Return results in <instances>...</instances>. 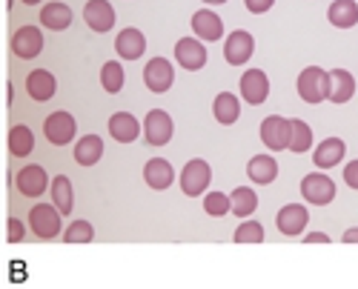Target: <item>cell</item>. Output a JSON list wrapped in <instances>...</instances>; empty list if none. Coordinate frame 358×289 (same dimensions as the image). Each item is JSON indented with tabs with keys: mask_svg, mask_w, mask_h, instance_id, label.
Masks as SVG:
<instances>
[{
	"mask_svg": "<svg viewBox=\"0 0 358 289\" xmlns=\"http://www.w3.org/2000/svg\"><path fill=\"white\" fill-rule=\"evenodd\" d=\"M213 114L221 126H232L238 118H241V103H238V98L232 92H221L213 103Z\"/></svg>",
	"mask_w": 358,
	"mask_h": 289,
	"instance_id": "28",
	"label": "cell"
},
{
	"mask_svg": "<svg viewBox=\"0 0 358 289\" xmlns=\"http://www.w3.org/2000/svg\"><path fill=\"white\" fill-rule=\"evenodd\" d=\"M23 6H38V3H43V0H20Z\"/></svg>",
	"mask_w": 358,
	"mask_h": 289,
	"instance_id": "43",
	"label": "cell"
},
{
	"mask_svg": "<svg viewBox=\"0 0 358 289\" xmlns=\"http://www.w3.org/2000/svg\"><path fill=\"white\" fill-rule=\"evenodd\" d=\"M344 184L350 189H358V161H352V163L344 166Z\"/></svg>",
	"mask_w": 358,
	"mask_h": 289,
	"instance_id": "37",
	"label": "cell"
},
{
	"mask_svg": "<svg viewBox=\"0 0 358 289\" xmlns=\"http://www.w3.org/2000/svg\"><path fill=\"white\" fill-rule=\"evenodd\" d=\"M83 20L86 26L92 29V32L103 35L109 32V29H115V6L106 3V0H86V6H83Z\"/></svg>",
	"mask_w": 358,
	"mask_h": 289,
	"instance_id": "13",
	"label": "cell"
},
{
	"mask_svg": "<svg viewBox=\"0 0 358 289\" xmlns=\"http://www.w3.org/2000/svg\"><path fill=\"white\" fill-rule=\"evenodd\" d=\"M109 135L117 143H132L141 135V124H138L135 114H129V112H115L109 118Z\"/></svg>",
	"mask_w": 358,
	"mask_h": 289,
	"instance_id": "20",
	"label": "cell"
},
{
	"mask_svg": "<svg viewBox=\"0 0 358 289\" xmlns=\"http://www.w3.org/2000/svg\"><path fill=\"white\" fill-rule=\"evenodd\" d=\"M344 152H347V143L341 138H327L321 140V147L313 152V163L318 169H333L344 161Z\"/></svg>",
	"mask_w": 358,
	"mask_h": 289,
	"instance_id": "19",
	"label": "cell"
},
{
	"mask_svg": "<svg viewBox=\"0 0 358 289\" xmlns=\"http://www.w3.org/2000/svg\"><path fill=\"white\" fill-rule=\"evenodd\" d=\"M327 20L336 29H352L358 23V3L355 0H333L327 9Z\"/></svg>",
	"mask_w": 358,
	"mask_h": 289,
	"instance_id": "27",
	"label": "cell"
},
{
	"mask_svg": "<svg viewBox=\"0 0 358 289\" xmlns=\"http://www.w3.org/2000/svg\"><path fill=\"white\" fill-rule=\"evenodd\" d=\"M92 238H95V226L89 221H72L69 229L64 232L66 244H92Z\"/></svg>",
	"mask_w": 358,
	"mask_h": 289,
	"instance_id": "33",
	"label": "cell"
},
{
	"mask_svg": "<svg viewBox=\"0 0 358 289\" xmlns=\"http://www.w3.org/2000/svg\"><path fill=\"white\" fill-rule=\"evenodd\" d=\"M101 86H103V92H109V95L121 92L124 89V66L117 61H106L103 69H101Z\"/></svg>",
	"mask_w": 358,
	"mask_h": 289,
	"instance_id": "32",
	"label": "cell"
},
{
	"mask_svg": "<svg viewBox=\"0 0 358 289\" xmlns=\"http://www.w3.org/2000/svg\"><path fill=\"white\" fill-rule=\"evenodd\" d=\"M301 195L313 207H327L336 200V184L318 169V172H310V175L301 178Z\"/></svg>",
	"mask_w": 358,
	"mask_h": 289,
	"instance_id": "3",
	"label": "cell"
},
{
	"mask_svg": "<svg viewBox=\"0 0 358 289\" xmlns=\"http://www.w3.org/2000/svg\"><path fill=\"white\" fill-rule=\"evenodd\" d=\"M115 52L124 57V61H138V57L146 52V38L143 32H138V29H121V35H117L115 40Z\"/></svg>",
	"mask_w": 358,
	"mask_h": 289,
	"instance_id": "21",
	"label": "cell"
},
{
	"mask_svg": "<svg viewBox=\"0 0 358 289\" xmlns=\"http://www.w3.org/2000/svg\"><path fill=\"white\" fill-rule=\"evenodd\" d=\"M298 98L304 103H321L330 98V72L321 69V66H307L301 75H298Z\"/></svg>",
	"mask_w": 358,
	"mask_h": 289,
	"instance_id": "1",
	"label": "cell"
},
{
	"mask_svg": "<svg viewBox=\"0 0 358 289\" xmlns=\"http://www.w3.org/2000/svg\"><path fill=\"white\" fill-rule=\"evenodd\" d=\"M6 92H9V95H6V101H9V103H12V101H15V86H12V83H9V86H6Z\"/></svg>",
	"mask_w": 358,
	"mask_h": 289,
	"instance_id": "42",
	"label": "cell"
},
{
	"mask_svg": "<svg viewBox=\"0 0 358 289\" xmlns=\"http://www.w3.org/2000/svg\"><path fill=\"white\" fill-rule=\"evenodd\" d=\"M172 83H175V69H172V64L166 61V57H152V61L143 66V86L152 95L169 92Z\"/></svg>",
	"mask_w": 358,
	"mask_h": 289,
	"instance_id": "6",
	"label": "cell"
},
{
	"mask_svg": "<svg viewBox=\"0 0 358 289\" xmlns=\"http://www.w3.org/2000/svg\"><path fill=\"white\" fill-rule=\"evenodd\" d=\"M43 135H46V140L52 143V147H66L69 140H75V135H78V124H75V118L69 112H52L49 118L43 121Z\"/></svg>",
	"mask_w": 358,
	"mask_h": 289,
	"instance_id": "5",
	"label": "cell"
},
{
	"mask_svg": "<svg viewBox=\"0 0 358 289\" xmlns=\"http://www.w3.org/2000/svg\"><path fill=\"white\" fill-rule=\"evenodd\" d=\"M304 241H307V244H330V235H324V232H313V235H307Z\"/></svg>",
	"mask_w": 358,
	"mask_h": 289,
	"instance_id": "39",
	"label": "cell"
},
{
	"mask_svg": "<svg viewBox=\"0 0 358 289\" xmlns=\"http://www.w3.org/2000/svg\"><path fill=\"white\" fill-rule=\"evenodd\" d=\"M41 49H43V32L38 26H20L12 35V52L20 61H32V57L41 54Z\"/></svg>",
	"mask_w": 358,
	"mask_h": 289,
	"instance_id": "12",
	"label": "cell"
},
{
	"mask_svg": "<svg viewBox=\"0 0 358 289\" xmlns=\"http://www.w3.org/2000/svg\"><path fill=\"white\" fill-rule=\"evenodd\" d=\"M29 229L41 238V241H52L64 232L61 229V212L55 209V204H35L29 209Z\"/></svg>",
	"mask_w": 358,
	"mask_h": 289,
	"instance_id": "2",
	"label": "cell"
},
{
	"mask_svg": "<svg viewBox=\"0 0 358 289\" xmlns=\"http://www.w3.org/2000/svg\"><path fill=\"white\" fill-rule=\"evenodd\" d=\"M341 241H344V244H358V226H352V229H347V232L341 235Z\"/></svg>",
	"mask_w": 358,
	"mask_h": 289,
	"instance_id": "40",
	"label": "cell"
},
{
	"mask_svg": "<svg viewBox=\"0 0 358 289\" xmlns=\"http://www.w3.org/2000/svg\"><path fill=\"white\" fill-rule=\"evenodd\" d=\"M201 3H206V6H221V3H227V0H201Z\"/></svg>",
	"mask_w": 358,
	"mask_h": 289,
	"instance_id": "41",
	"label": "cell"
},
{
	"mask_svg": "<svg viewBox=\"0 0 358 289\" xmlns=\"http://www.w3.org/2000/svg\"><path fill=\"white\" fill-rule=\"evenodd\" d=\"M141 132H143V138H146L149 147H166V143L172 140L175 124H172V118H169L164 109H152V112L146 114Z\"/></svg>",
	"mask_w": 358,
	"mask_h": 289,
	"instance_id": "7",
	"label": "cell"
},
{
	"mask_svg": "<svg viewBox=\"0 0 358 289\" xmlns=\"http://www.w3.org/2000/svg\"><path fill=\"white\" fill-rule=\"evenodd\" d=\"M241 95L250 106H261L266 98H270V77L261 69H247L241 75Z\"/></svg>",
	"mask_w": 358,
	"mask_h": 289,
	"instance_id": "15",
	"label": "cell"
},
{
	"mask_svg": "<svg viewBox=\"0 0 358 289\" xmlns=\"http://www.w3.org/2000/svg\"><path fill=\"white\" fill-rule=\"evenodd\" d=\"M6 229H9V244H20V241H23L26 226H23V221H20V218H9Z\"/></svg>",
	"mask_w": 358,
	"mask_h": 289,
	"instance_id": "36",
	"label": "cell"
},
{
	"mask_svg": "<svg viewBox=\"0 0 358 289\" xmlns=\"http://www.w3.org/2000/svg\"><path fill=\"white\" fill-rule=\"evenodd\" d=\"M203 209H206V215H213V218L227 215L229 212V195H224V192H206Z\"/></svg>",
	"mask_w": 358,
	"mask_h": 289,
	"instance_id": "35",
	"label": "cell"
},
{
	"mask_svg": "<svg viewBox=\"0 0 358 289\" xmlns=\"http://www.w3.org/2000/svg\"><path fill=\"white\" fill-rule=\"evenodd\" d=\"M49 192H52V204L61 215H69L75 209V189H72V181L66 175H57L49 181Z\"/></svg>",
	"mask_w": 358,
	"mask_h": 289,
	"instance_id": "24",
	"label": "cell"
},
{
	"mask_svg": "<svg viewBox=\"0 0 358 289\" xmlns=\"http://www.w3.org/2000/svg\"><path fill=\"white\" fill-rule=\"evenodd\" d=\"M15 184H17V192L23 198H41L49 189V175L41 163H29L15 175Z\"/></svg>",
	"mask_w": 358,
	"mask_h": 289,
	"instance_id": "11",
	"label": "cell"
},
{
	"mask_svg": "<svg viewBox=\"0 0 358 289\" xmlns=\"http://www.w3.org/2000/svg\"><path fill=\"white\" fill-rule=\"evenodd\" d=\"M55 89H57V83H55V75L46 72V69H32L26 77V92L32 95V101L38 103H46L55 98Z\"/></svg>",
	"mask_w": 358,
	"mask_h": 289,
	"instance_id": "17",
	"label": "cell"
},
{
	"mask_svg": "<svg viewBox=\"0 0 358 289\" xmlns=\"http://www.w3.org/2000/svg\"><path fill=\"white\" fill-rule=\"evenodd\" d=\"M192 32L201 43H215L224 38V20L213 9H198L192 15Z\"/></svg>",
	"mask_w": 358,
	"mask_h": 289,
	"instance_id": "14",
	"label": "cell"
},
{
	"mask_svg": "<svg viewBox=\"0 0 358 289\" xmlns=\"http://www.w3.org/2000/svg\"><path fill=\"white\" fill-rule=\"evenodd\" d=\"M261 140L270 152H284L289 147V121L281 114H266L261 121Z\"/></svg>",
	"mask_w": 358,
	"mask_h": 289,
	"instance_id": "9",
	"label": "cell"
},
{
	"mask_svg": "<svg viewBox=\"0 0 358 289\" xmlns=\"http://www.w3.org/2000/svg\"><path fill=\"white\" fill-rule=\"evenodd\" d=\"M247 175L258 186L273 184L278 178V161L273 155H252V161L247 163Z\"/></svg>",
	"mask_w": 358,
	"mask_h": 289,
	"instance_id": "22",
	"label": "cell"
},
{
	"mask_svg": "<svg viewBox=\"0 0 358 289\" xmlns=\"http://www.w3.org/2000/svg\"><path fill=\"white\" fill-rule=\"evenodd\" d=\"M175 61L187 72H198L206 66V61H210V49H206L198 38H181L175 43Z\"/></svg>",
	"mask_w": 358,
	"mask_h": 289,
	"instance_id": "8",
	"label": "cell"
},
{
	"mask_svg": "<svg viewBox=\"0 0 358 289\" xmlns=\"http://www.w3.org/2000/svg\"><path fill=\"white\" fill-rule=\"evenodd\" d=\"M287 149L295 155L313 149V129L307 121H289V147Z\"/></svg>",
	"mask_w": 358,
	"mask_h": 289,
	"instance_id": "31",
	"label": "cell"
},
{
	"mask_svg": "<svg viewBox=\"0 0 358 289\" xmlns=\"http://www.w3.org/2000/svg\"><path fill=\"white\" fill-rule=\"evenodd\" d=\"M244 3H247V9H250L252 15H264V12L273 9L275 0H244Z\"/></svg>",
	"mask_w": 358,
	"mask_h": 289,
	"instance_id": "38",
	"label": "cell"
},
{
	"mask_svg": "<svg viewBox=\"0 0 358 289\" xmlns=\"http://www.w3.org/2000/svg\"><path fill=\"white\" fill-rule=\"evenodd\" d=\"M72 155H75V163H80V166H95L103 158V140L98 135H83L75 143Z\"/></svg>",
	"mask_w": 358,
	"mask_h": 289,
	"instance_id": "26",
	"label": "cell"
},
{
	"mask_svg": "<svg viewBox=\"0 0 358 289\" xmlns=\"http://www.w3.org/2000/svg\"><path fill=\"white\" fill-rule=\"evenodd\" d=\"M255 209H258V195H255L250 186H238V189H232V195H229V212H232V215H238V218H250Z\"/></svg>",
	"mask_w": 358,
	"mask_h": 289,
	"instance_id": "29",
	"label": "cell"
},
{
	"mask_svg": "<svg viewBox=\"0 0 358 289\" xmlns=\"http://www.w3.org/2000/svg\"><path fill=\"white\" fill-rule=\"evenodd\" d=\"M355 95V77L347 72V69H330V98L338 106H344L347 101H352Z\"/></svg>",
	"mask_w": 358,
	"mask_h": 289,
	"instance_id": "23",
	"label": "cell"
},
{
	"mask_svg": "<svg viewBox=\"0 0 358 289\" xmlns=\"http://www.w3.org/2000/svg\"><path fill=\"white\" fill-rule=\"evenodd\" d=\"M41 23L49 29V32H64V29L72 26V9L61 0H55V3H46L41 9Z\"/></svg>",
	"mask_w": 358,
	"mask_h": 289,
	"instance_id": "25",
	"label": "cell"
},
{
	"mask_svg": "<svg viewBox=\"0 0 358 289\" xmlns=\"http://www.w3.org/2000/svg\"><path fill=\"white\" fill-rule=\"evenodd\" d=\"M143 181H146V186L164 192V189L172 186V181H175V169H172L169 161L152 158V161H146V166H143Z\"/></svg>",
	"mask_w": 358,
	"mask_h": 289,
	"instance_id": "18",
	"label": "cell"
},
{
	"mask_svg": "<svg viewBox=\"0 0 358 289\" xmlns=\"http://www.w3.org/2000/svg\"><path fill=\"white\" fill-rule=\"evenodd\" d=\"M235 244H261L264 241V226L258 221H244L232 235Z\"/></svg>",
	"mask_w": 358,
	"mask_h": 289,
	"instance_id": "34",
	"label": "cell"
},
{
	"mask_svg": "<svg viewBox=\"0 0 358 289\" xmlns=\"http://www.w3.org/2000/svg\"><path fill=\"white\" fill-rule=\"evenodd\" d=\"M275 223L284 235H298V232H304L307 223H310V209L304 204H287L278 209Z\"/></svg>",
	"mask_w": 358,
	"mask_h": 289,
	"instance_id": "16",
	"label": "cell"
},
{
	"mask_svg": "<svg viewBox=\"0 0 358 289\" xmlns=\"http://www.w3.org/2000/svg\"><path fill=\"white\" fill-rule=\"evenodd\" d=\"M32 149H35V135H32V129L23 126V124L12 126V129H9V152H12L15 158H26V155H32Z\"/></svg>",
	"mask_w": 358,
	"mask_h": 289,
	"instance_id": "30",
	"label": "cell"
},
{
	"mask_svg": "<svg viewBox=\"0 0 358 289\" xmlns=\"http://www.w3.org/2000/svg\"><path fill=\"white\" fill-rule=\"evenodd\" d=\"M213 184V169L203 158H192L181 172V192L187 198H198Z\"/></svg>",
	"mask_w": 358,
	"mask_h": 289,
	"instance_id": "4",
	"label": "cell"
},
{
	"mask_svg": "<svg viewBox=\"0 0 358 289\" xmlns=\"http://www.w3.org/2000/svg\"><path fill=\"white\" fill-rule=\"evenodd\" d=\"M252 52H255V38L250 32H244V29H235L224 40V61L229 66H244L252 57Z\"/></svg>",
	"mask_w": 358,
	"mask_h": 289,
	"instance_id": "10",
	"label": "cell"
}]
</instances>
